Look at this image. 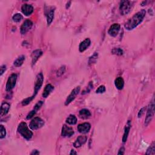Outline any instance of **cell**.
I'll return each mask as SVG.
<instances>
[{
    "label": "cell",
    "instance_id": "obj_23",
    "mask_svg": "<svg viewBox=\"0 0 155 155\" xmlns=\"http://www.w3.org/2000/svg\"><path fill=\"white\" fill-rule=\"evenodd\" d=\"M66 122L69 125H75L77 123V118L75 115H70L67 118Z\"/></svg>",
    "mask_w": 155,
    "mask_h": 155
},
{
    "label": "cell",
    "instance_id": "obj_4",
    "mask_svg": "<svg viewBox=\"0 0 155 155\" xmlns=\"http://www.w3.org/2000/svg\"><path fill=\"white\" fill-rule=\"evenodd\" d=\"M154 114V101L153 100L152 103L150 104L149 106L148 107V109L147 110V115H146V118L145 119V125L147 126L148 125V124L151 122L152 120L153 116Z\"/></svg>",
    "mask_w": 155,
    "mask_h": 155
},
{
    "label": "cell",
    "instance_id": "obj_35",
    "mask_svg": "<svg viewBox=\"0 0 155 155\" xmlns=\"http://www.w3.org/2000/svg\"><path fill=\"white\" fill-rule=\"evenodd\" d=\"M6 66H5V65H3L1 66V67H0V73H1V74H0V75H2L4 72L6 71Z\"/></svg>",
    "mask_w": 155,
    "mask_h": 155
},
{
    "label": "cell",
    "instance_id": "obj_3",
    "mask_svg": "<svg viewBox=\"0 0 155 155\" xmlns=\"http://www.w3.org/2000/svg\"><path fill=\"white\" fill-rule=\"evenodd\" d=\"M134 2L132 1H122L119 5V11L122 15H127L133 7Z\"/></svg>",
    "mask_w": 155,
    "mask_h": 155
},
{
    "label": "cell",
    "instance_id": "obj_30",
    "mask_svg": "<svg viewBox=\"0 0 155 155\" xmlns=\"http://www.w3.org/2000/svg\"><path fill=\"white\" fill-rule=\"evenodd\" d=\"M66 72V66H62L59 69H58L56 72V76L58 77H60L62 75L64 74V73Z\"/></svg>",
    "mask_w": 155,
    "mask_h": 155
},
{
    "label": "cell",
    "instance_id": "obj_36",
    "mask_svg": "<svg viewBox=\"0 0 155 155\" xmlns=\"http://www.w3.org/2000/svg\"><path fill=\"white\" fill-rule=\"evenodd\" d=\"M145 109H146V108L144 107V108L141 109H140V110H139V113H138V118H140V117H141V116H142V115L144 113V112H145Z\"/></svg>",
    "mask_w": 155,
    "mask_h": 155
},
{
    "label": "cell",
    "instance_id": "obj_26",
    "mask_svg": "<svg viewBox=\"0 0 155 155\" xmlns=\"http://www.w3.org/2000/svg\"><path fill=\"white\" fill-rule=\"evenodd\" d=\"M111 53H113V55H118V56H121L123 55L124 52L122 48H119V47H116V48H113L112 50H111Z\"/></svg>",
    "mask_w": 155,
    "mask_h": 155
},
{
    "label": "cell",
    "instance_id": "obj_9",
    "mask_svg": "<svg viewBox=\"0 0 155 155\" xmlns=\"http://www.w3.org/2000/svg\"><path fill=\"white\" fill-rule=\"evenodd\" d=\"M80 89H81L80 87L78 86V87H75V88L72 91L71 93L68 96L66 100L65 105H68L69 104H70L75 99L76 96L78 95L79 92L80 91Z\"/></svg>",
    "mask_w": 155,
    "mask_h": 155
},
{
    "label": "cell",
    "instance_id": "obj_20",
    "mask_svg": "<svg viewBox=\"0 0 155 155\" xmlns=\"http://www.w3.org/2000/svg\"><path fill=\"white\" fill-rule=\"evenodd\" d=\"M79 115L81 118H82L84 119H88L91 116V113L89 110L87 109H83L79 111Z\"/></svg>",
    "mask_w": 155,
    "mask_h": 155
},
{
    "label": "cell",
    "instance_id": "obj_24",
    "mask_svg": "<svg viewBox=\"0 0 155 155\" xmlns=\"http://www.w3.org/2000/svg\"><path fill=\"white\" fill-rule=\"evenodd\" d=\"M24 61H25V56L21 55V56H19L17 58V59L14 61L13 64L15 66L17 67H20L23 64V62Z\"/></svg>",
    "mask_w": 155,
    "mask_h": 155
},
{
    "label": "cell",
    "instance_id": "obj_2",
    "mask_svg": "<svg viewBox=\"0 0 155 155\" xmlns=\"http://www.w3.org/2000/svg\"><path fill=\"white\" fill-rule=\"evenodd\" d=\"M18 132L19 133L23 138L27 140H30L33 136V133L29 128L27 124L24 122H21L18 127Z\"/></svg>",
    "mask_w": 155,
    "mask_h": 155
},
{
    "label": "cell",
    "instance_id": "obj_31",
    "mask_svg": "<svg viewBox=\"0 0 155 155\" xmlns=\"http://www.w3.org/2000/svg\"><path fill=\"white\" fill-rule=\"evenodd\" d=\"M43 101H38V103L35 104V107H34V108H33V110H35L36 112L37 111L40 110L41 108V107L43 105Z\"/></svg>",
    "mask_w": 155,
    "mask_h": 155
},
{
    "label": "cell",
    "instance_id": "obj_8",
    "mask_svg": "<svg viewBox=\"0 0 155 155\" xmlns=\"http://www.w3.org/2000/svg\"><path fill=\"white\" fill-rule=\"evenodd\" d=\"M45 13L47 18V25L50 26L53 21V19L54 18L55 14V7L53 6L47 7L45 10Z\"/></svg>",
    "mask_w": 155,
    "mask_h": 155
},
{
    "label": "cell",
    "instance_id": "obj_11",
    "mask_svg": "<svg viewBox=\"0 0 155 155\" xmlns=\"http://www.w3.org/2000/svg\"><path fill=\"white\" fill-rule=\"evenodd\" d=\"M33 26V23L29 20V19H27L25 21H24L22 26H21L20 28V32L22 34V35H24L26 34L27 32L30 30Z\"/></svg>",
    "mask_w": 155,
    "mask_h": 155
},
{
    "label": "cell",
    "instance_id": "obj_16",
    "mask_svg": "<svg viewBox=\"0 0 155 155\" xmlns=\"http://www.w3.org/2000/svg\"><path fill=\"white\" fill-rule=\"evenodd\" d=\"M91 44V41L90 38H86L85 40L81 42L79 46V50L80 52H84L85 50H86L87 48L89 47V46Z\"/></svg>",
    "mask_w": 155,
    "mask_h": 155
},
{
    "label": "cell",
    "instance_id": "obj_10",
    "mask_svg": "<svg viewBox=\"0 0 155 155\" xmlns=\"http://www.w3.org/2000/svg\"><path fill=\"white\" fill-rule=\"evenodd\" d=\"M120 29H121L120 24L118 23H115L110 27L108 31V33L111 36L116 37L118 35V33L120 31Z\"/></svg>",
    "mask_w": 155,
    "mask_h": 155
},
{
    "label": "cell",
    "instance_id": "obj_13",
    "mask_svg": "<svg viewBox=\"0 0 155 155\" xmlns=\"http://www.w3.org/2000/svg\"><path fill=\"white\" fill-rule=\"evenodd\" d=\"M78 131L82 134H85L89 132L91 129V125L89 123H84L78 125Z\"/></svg>",
    "mask_w": 155,
    "mask_h": 155
},
{
    "label": "cell",
    "instance_id": "obj_29",
    "mask_svg": "<svg viewBox=\"0 0 155 155\" xmlns=\"http://www.w3.org/2000/svg\"><path fill=\"white\" fill-rule=\"evenodd\" d=\"M35 98V96H33V95L30 97H28V98H27L26 99H24L23 101H22V105L23 106H26L27 105H28V104H30L31 103V101Z\"/></svg>",
    "mask_w": 155,
    "mask_h": 155
},
{
    "label": "cell",
    "instance_id": "obj_6",
    "mask_svg": "<svg viewBox=\"0 0 155 155\" xmlns=\"http://www.w3.org/2000/svg\"><path fill=\"white\" fill-rule=\"evenodd\" d=\"M44 81V76L42 73L38 74L36 77V80L35 82V86H34V93L33 95V96H36L38 93V91L40 90L41 87Z\"/></svg>",
    "mask_w": 155,
    "mask_h": 155
},
{
    "label": "cell",
    "instance_id": "obj_25",
    "mask_svg": "<svg viewBox=\"0 0 155 155\" xmlns=\"http://www.w3.org/2000/svg\"><path fill=\"white\" fill-rule=\"evenodd\" d=\"M98 53L97 52H95L93 53V55L91 56L89 58V65H91V64H95V63L97 61V59H98Z\"/></svg>",
    "mask_w": 155,
    "mask_h": 155
},
{
    "label": "cell",
    "instance_id": "obj_14",
    "mask_svg": "<svg viewBox=\"0 0 155 155\" xmlns=\"http://www.w3.org/2000/svg\"><path fill=\"white\" fill-rule=\"evenodd\" d=\"M21 11L26 16H30L33 12V7L30 4H24L21 7Z\"/></svg>",
    "mask_w": 155,
    "mask_h": 155
},
{
    "label": "cell",
    "instance_id": "obj_34",
    "mask_svg": "<svg viewBox=\"0 0 155 155\" xmlns=\"http://www.w3.org/2000/svg\"><path fill=\"white\" fill-rule=\"evenodd\" d=\"M36 113V111L35 110H32V111H30V112H29V113L27 115V119L29 120V119H30L31 118H32L35 115V114Z\"/></svg>",
    "mask_w": 155,
    "mask_h": 155
},
{
    "label": "cell",
    "instance_id": "obj_7",
    "mask_svg": "<svg viewBox=\"0 0 155 155\" xmlns=\"http://www.w3.org/2000/svg\"><path fill=\"white\" fill-rule=\"evenodd\" d=\"M17 80V74H13L11 76L9 77L7 79L6 85V89L7 91H11L15 87L16 85Z\"/></svg>",
    "mask_w": 155,
    "mask_h": 155
},
{
    "label": "cell",
    "instance_id": "obj_15",
    "mask_svg": "<svg viewBox=\"0 0 155 155\" xmlns=\"http://www.w3.org/2000/svg\"><path fill=\"white\" fill-rule=\"evenodd\" d=\"M87 140V138L86 136H83L81 135L79 136L77 138V139H76L75 142L74 144V146L75 148H79L81 147L82 145H84L86 142Z\"/></svg>",
    "mask_w": 155,
    "mask_h": 155
},
{
    "label": "cell",
    "instance_id": "obj_18",
    "mask_svg": "<svg viewBox=\"0 0 155 155\" xmlns=\"http://www.w3.org/2000/svg\"><path fill=\"white\" fill-rule=\"evenodd\" d=\"M53 90H54V87H53L52 84H47L45 86L44 89L43 93H42L43 98H47V97L52 93Z\"/></svg>",
    "mask_w": 155,
    "mask_h": 155
},
{
    "label": "cell",
    "instance_id": "obj_22",
    "mask_svg": "<svg viewBox=\"0 0 155 155\" xmlns=\"http://www.w3.org/2000/svg\"><path fill=\"white\" fill-rule=\"evenodd\" d=\"M115 85L118 90H122L124 85V81L122 77H118L115 80Z\"/></svg>",
    "mask_w": 155,
    "mask_h": 155
},
{
    "label": "cell",
    "instance_id": "obj_32",
    "mask_svg": "<svg viewBox=\"0 0 155 155\" xmlns=\"http://www.w3.org/2000/svg\"><path fill=\"white\" fill-rule=\"evenodd\" d=\"M0 138L1 139H3L5 137H6V129L4 127L3 125H1V133H0Z\"/></svg>",
    "mask_w": 155,
    "mask_h": 155
},
{
    "label": "cell",
    "instance_id": "obj_21",
    "mask_svg": "<svg viewBox=\"0 0 155 155\" xmlns=\"http://www.w3.org/2000/svg\"><path fill=\"white\" fill-rule=\"evenodd\" d=\"M10 107H11V106H10V104L9 103H3L1 104V116H4L6 115L9 112Z\"/></svg>",
    "mask_w": 155,
    "mask_h": 155
},
{
    "label": "cell",
    "instance_id": "obj_40",
    "mask_svg": "<svg viewBox=\"0 0 155 155\" xmlns=\"http://www.w3.org/2000/svg\"><path fill=\"white\" fill-rule=\"evenodd\" d=\"M70 3H71V1H69V2H68L67 3V4H66V8L67 9H68V8H69V7H70Z\"/></svg>",
    "mask_w": 155,
    "mask_h": 155
},
{
    "label": "cell",
    "instance_id": "obj_19",
    "mask_svg": "<svg viewBox=\"0 0 155 155\" xmlns=\"http://www.w3.org/2000/svg\"><path fill=\"white\" fill-rule=\"evenodd\" d=\"M131 128V121H128V122L125 125V127L124 129V132L123 134V142H125L127 141V138H128V136L130 132V130Z\"/></svg>",
    "mask_w": 155,
    "mask_h": 155
},
{
    "label": "cell",
    "instance_id": "obj_28",
    "mask_svg": "<svg viewBox=\"0 0 155 155\" xmlns=\"http://www.w3.org/2000/svg\"><path fill=\"white\" fill-rule=\"evenodd\" d=\"M23 19V16L20 13H16L12 17V19L14 22L16 23H19L21 21V19Z\"/></svg>",
    "mask_w": 155,
    "mask_h": 155
},
{
    "label": "cell",
    "instance_id": "obj_39",
    "mask_svg": "<svg viewBox=\"0 0 155 155\" xmlns=\"http://www.w3.org/2000/svg\"><path fill=\"white\" fill-rule=\"evenodd\" d=\"M77 153L74 150H71V152L70 153V154H76Z\"/></svg>",
    "mask_w": 155,
    "mask_h": 155
},
{
    "label": "cell",
    "instance_id": "obj_33",
    "mask_svg": "<svg viewBox=\"0 0 155 155\" xmlns=\"http://www.w3.org/2000/svg\"><path fill=\"white\" fill-rule=\"evenodd\" d=\"M105 90L106 89H105V86L103 85H101L98 87V89L96 90V93H103L105 91Z\"/></svg>",
    "mask_w": 155,
    "mask_h": 155
},
{
    "label": "cell",
    "instance_id": "obj_5",
    "mask_svg": "<svg viewBox=\"0 0 155 155\" xmlns=\"http://www.w3.org/2000/svg\"><path fill=\"white\" fill-rule=\"evenodd\" d=\"M44 125V121L39 117L34 118L29 124V127L32 130H36L41 128Z\"/></svg>",
    "mask_w": 155,
    "mask_h": 155
},
{
    "label": "cell",
    "instance_id": "obj_38",
    "mask_svg": "<svg viewBox=\"0 0 155 155\" xmlns=\"http://www.w3.org/2000/svg\"><path fill=\"white\" fill-rule=\"evenodd\" d=\"M39 154H40V152H39L37 150H33L32 152L31 153V154H34V155Z\"/></svg>",
    "mask_w": 155,
    "mask_h": 155
},
{
    "label": "cell",
    "instance_id": "obj_1",
    "mask_svg": "<svg viewBox=\"0 0 155 155\" xmlns=\"http://www.w3.org/2000/svg\"><path fill=\"white\" fill-rule=\"evenodd\" d=\"M146 14L145 10L142 9L129 19L125 24V28L127 30H132L142 23Z\"/></svg>",
    "mask_w": 155,
    "mask_h": 155
},
{
    "label": "cell",
    "instance_id": "obj_12",
    "mask_svg": "<svg viewBox=\"0 0 155 155\" xmlns=\"http://www.w3.org/2000/svg\"><path fill=\"white\" fill-rule=\"evenodd\" d=\"M74 131L71 127H69L66 124L63 125L62 128V132H61V135L63 137H68L70 138L72 136L74 135Z\"/></svg>",
    "mask_w": 155,
    "mask_h": 155
},
{
    "label": "cell",
    "instance_id": "obj_37",
    "mask_svg": "<svg viewBox=\"0 0 155 155\" xmlns=\"http://www.w3.org/2000/svg\"><path fill=\"white\" fill-rule=\"evenodd\" d=\"M124 152H125L124 147H121L119 150V152H118V154H124Z\"/></svg>",
    "mask_w": 155,
    "mask_h": 155
},
{
    "label": "cell",
    "instance_id": "obj_17",
    "mask_svg": "<svg viewBox=\"0 0 155 155\" xmlns=\"http://www.w3.org/2000/svg\"><path fill=\"white\" fill-rule=\"evenodd\" d=\"M42 55V52L40 49H37L32 52L31 58H32V65H34L36 62L38 60L39 58Z\"/></svg>",
    "mask_w": 155,
    "mask_h": 155
},
{
    "label": "cell",
    "instance_id": "obj_27",
    "mask_svg": "<svg viewBox=\"0 0 155 155\" xmlns=\"http://www.w3.org/2000/svg\"><path fill=\"white\" fill-rule=\"evenodd\" d=\"M147 154H155V144L153 142L151 145L148 147L146 152Z\"/></svg>",
    "mask_w": 155,
    "mask_h": 155
}]
</instances>
